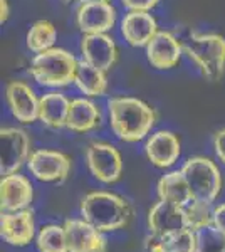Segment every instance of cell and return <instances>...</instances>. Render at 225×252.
Returning a JSON list of instances; mask_svg holds the SVG:
<instances>
[{
  "label": "cell",
  "mask_w": 225,
  "mask_h": 252,
  "mask_svg": "<svg viewBox=\"0 0 225 252\" xmlns=\"http://www.w3.org/2000/svg\"><path fill=\"white\" fill-rule=\"evenodd\" d=\"M157 32V19L150 12L129 10L121 20V35L131 47H146Z\"/></svg>",
  "instance_id": "cell-17"
},
{
  "label": "cell",
  "mask_w": 225,
  "mask_h": 252,
  "mask_svg": "<svg viewBox=\"0 0 225 252\" xmlns=\"http://www.w3.org/2000/svg\"><path fill=\"white\" fill-rule=\"evenodd\" d=\"M69 252H106V239L84 219H69L64 223Z\"/></svg>",
  "instance_id": "cell-11"
},
{
  "label": "cell",
  "mask_w": 225,
  "mask_h": 252,
  "mask_svg": "<svg viewBox=\"0 0 225 252\" xmlns=\"http://www.w3.org/2000/svg\"><path fill=\"white\" fill-rule=\"evenodd\" d=\"M157 189L160 200L170 202V204H175L178 207H187L193 200V193H192L188 180L182 170L163 175L160 178Z\"/></svg>",
  "instance_id": "cell-20"
},
{
  "label": "cell",
  "mask_w": 225,
  "mask_h": 252,
  "mask_svg": "<svg viewBox=\"0 0 225 252\" xmlns=\"http://www.w3.org/2000/svg\"><path fill=\"white\" fill-rule=\"evenodd\" d=\"M0 143H2V155H0V173H2V177L17 173L31 157L29 135L20 128L7 126V128L0 129Z\"/></svg>",
  "instance_id": "cell-7"
},
{
  "label": "cell",
  "mask_w": 225,
  "mask_h": 252,
  "mask_svg": "<svg viewBox=\"0 0 225 252\" xmlns=\"http://www.w3.org/2000/svg\"><path fill=\"white\" fill-rule=\"evenodd\" d=\"M63 2H67L69 3V2H72V0H63Z\"/></svg>",
  "instance_id": "cell-33"
},
{
  "label": "cell",
  "mask_w": 225,
  "mask_h": 252,
  "mask_svg": "<svg viewBox=\"0 0 225 252\" xmlns=\"http://www.w3.org/2000/svg\"><path fill=\"white\" fill-rule=\"evenodd\" d=\"M183 210H185L187 227L195 230V232L214 223V207H212V204L193 198L187 207H183Z\"/></svg>",
  "instance_id": "cell-25"
},
{
  "label": "cell",
  "mask_w": 225,
  "mask_h": 252,
  "mask_svg": "<svg viewBox=\"0 0 225 252\" xmlns=\"http://www.w3.org/2000/svg\"><path fill=\"white\" fill-rule=\"evenodd\" d=\"M5 99L12 116L24 125H31L39 120L40 97L34 89L22 81H10L5 86Z\"/></svg>",
  "instance_id": "cell-10"
},
{
  "label": "cell",
  "mask_w": 225,
  "mask_h": 252,
  "mask_svg": "<svg viewBox=\"0 0 225 252\" xmlns=\"http://www.w3.org/2000/svg\"><path fill=\"white\" fill-rule=\"evenodd\" d=\"M101 125V111L88 97H76L71 101L66 128L77 133L93 131Z\"/></svg>",
  "instance_id": "cell-19"
},
{
  "label": "cell",
  "mask_w": 225,
  "mask_h": 252,
  "mask_svg": "<svg viewBox=\"0 0 225 252\" xmlns=\"http://www.w3.org/2000/svg\"><path fill=\"white\" fill-rule=\"evenodd\" d=\"M81 54L86 63L108 72L118 59V47L108 34H84Z\"/></svg>",
  "instance_id": "cell-14"
},
{
  "label": "cell",
  "mask_w": 225,
  "mask_h": 252,
  "mask_svg": "<svg viewBox=\"0 0 225 252\" xmlns=\"http://www.w3.org/2000/svg\"><path fill=\"white\" fill-rule=\"evenodd\" d=\"M27 47L32 52L39 54V52L49 51L54 47L57 40V29L54 24L49 20H37L31 26L27 32Z\"/></svg>",
  "instance_id": "cell-23"
},
{
  "label": "cell",
  "mask_w": 225,
  "mask_h": 252,
  "mask_svg": "<svg viewBox=\"0 0 225 252\" xmlns=\"http://www.w3.org/2000/svg\"><path fill=\"white\" fill-rule=\"evenodd\" d=\"M74 84L83 94L89 96V97L103 96V94H106V91H108L106 72L91 66V64L86 63L84 59L77 61Z\"/></svg>",
  "instance_id": "cell-22"
},
{
  "label": "cell",
  "mask_w": 225,
  "mask_h": 252,
  "mask_svg": "<svg viewBox=\"0 0 225 252\" xmlns=\"http://www.w3.org/2000/svg\"><path fill=\"white\" fill-rule=\"evenodd\" d=\"M165 252H195L197 251V232L192 229L177 230L173 234H168L161 237Z\"/></svg>",
  "instance_id": "cell-26"
},
{
  "label": "cell",
  "mask_w": 225,
  "mask_h": 252,
  "mask_svg": "<svg viewBox=\"0 0 225 252\" xmlns=\"http://www.w3.org/2000/svg\"><path fill=\"white\" fill-rule=\"evenodd\" d=\"M195 252H225V234L217 229L214 223L197 230Z\"/></svg>",
  "instance_id": "cell-27"
},
{
  "label": "cell",
  "mask_w": 225,
  "mask_h": 252,
  "mask_svg": "<svg viewBox=\"0 0 225 252\" xmlns=\"http://www.w3.org/2000/svg\"><path fill=\"white\" fill-rule=\"evenodd\" d=\"M77 69V59L66 49L52 47L49 51L39 52L31 61L29 74L40 86L64 88L74 83Z\"/></svg>",
  "instance_id": "cell-3"
},
{
  "label": "cell",
  "mask_w": 225,
  "mask_h": 252,
  "mask_svg": "<svg viewBox=\"0 0 225 252\" xmlns=\"http://www.w3.org/2000/svg\"><path fill=\"white\" fill-rule=\"evenodd\" d=\"M187 227L185 210L170 202L160 200L148 212V229L157 237H165Z\"/></svg>",
  "instance_id": "cell-16"
},
{
  "label": "cell",
  "mask_w": 225,
  "mask_h": 252,
  "mask_svg": "<svg viewBox=\"0 0 225 252\" xmlns=\"http://www.w3.org/2000/svg\"><path fill=\"white\" fill-rule=\"evenodd\" d=\"M214 225L225 234V204L214 207Z\"/></svg>",
  "instance_id": "cell-30"
},
{
  "label": "cell",
  "mask_w": 225,
  "mask_h": 252,
  "mask_svg": "<svg viewBox=\"0 0 225 252\" xmlns=\"http://www.w3.org/2000/svg\"><path fill=\"white\" fill-rule=\"evenodd\" d=\"M109 126L113 133L126 143H136L146 138L157 123L153 108L131 96H116L108 101Z\"/></svg>",
  "instance_id": "cell-1"
},
{
  "label": "cell",
  "mask_w": 225,
  "mask_h": 252,
  "mask_svg": "<svg viewBox=\"0 0 225 252\" xmlns=\"http://www.w3.org/2000/svg\"><path fill=\"white\" fill-rule=\"evenodd\" d=\"M69 108H71V101H69L63 93L51 91L40 97L39 120L42 121L47 128H52V129L64 128L67 123Z\"/></svg>",
  "instance_id": "cell-21"
},
{
  "label": "cell",
  "mask_w": 225,
  "mask_h": 252,
  "mask_svg": "<svg viewBox=\"0 0 225 252\" xmlns=\"http://www.w3.org/2000/svg\"><path fill=\"white\" fill-rule=\"evenodd\" d=\"M121 3L128 10L138 12H150L160 3V0H121Z\"/></svg>",
  "instance_id": "cell-28"
},
{
  "label": "cell",
  "mask_w": 225,
  "mask_h": 252,
  "mask_svg": "<svg viewBox=\"0 0 225 252\" xmlns=\"http://www.w3.org/2000/svg\"><path fill=\"white\" fill-rule=\"evenodd\" d=\"M84 2H99V0H79V3H84ZM103 2H109V0H103Z\"/></svg>",
  "instance_id": "cell-32"
},
{
  "label": "cell",
  "mask_w": 225,
  "mask_h": 252,
  "mask_svg": "<svg viewBox=\"0 0 225 252\" xmlns=\"http://www.w3.org/2000/svg\"><path fill=\"white\" fill-rule=\"evenodd\" d=\"M34 198L31 180L26 175L10 173L2 177L0 182V207L2 212H19L26 210Z\"/></svg>",
  "instance_id": "cell-12"
},
{
  "label": "cell",
  "mask_w": 225,
  "mask_h": 252,
  "mask_svg": "<svg viewBox=\"0 0 225 252\" xmlns=\"http://www.w3.org/2000/svg\"><path fill=\"white\" fill-rule=\"evenodd\" d=\"M39 252H69L67 247V237L64 225L57 223H49L42 227L35 239Z\"/></svg>",
  "instance_id": "cell-24"
},
{
  "label": "cell",
  "mask_w": 225,
  "mask_h": 252,
  "mask_svg": "<svg viewBox=\"0 0 225 252\" xmlns=\"http://www.w3.org/2000/svg\"><path fill=\"white\" fill-rule=\"evenodd\" d=\"M180 152H182V145H180L178 136L171 131H165V129L153 133L145 145L146 157L158 168H168L177 163Z\"/></svg>",
  "instance_id": "cell-18"
},
{
  "label": "cell",
  "mask_w": 225,
  "mask_h": 252,
  "mask_svg": "<svg viewBox=\"0 0 225 252\" xmlns=\"http://www.w3.org/2000/svg\"><path fill=\"white\" fill-rule=\"evenodd\" d=\"M183 51L193 61L203 76L210 81H219L225 72V37L220 34H198L193 32Z\"/></svg>",
  "instance_id": "cell-4"
},
{
  "label": "cell",
  "mask_w": 225,
  "mask_h": 252,
  "mask_svg": "<svg viewBox=\"0 0 225 252\" xmlns=\"http://www.w3.org/2000/svg\"><path fill=\"white\" fill-rule=\"evenodd\" d=\"M26 165L40 182H64L71 172V158L57 150H35Z\"/></svg>",
  "instance_id": "cell-8"
},
{
  "label": "cell",
  "mask_w": 225,
  "mask_h": 252,
  "mask_svg": "<svg viewBox=\"0 0 225 252\" xmlns=\"http://www.w3.org/2000/svg\"><path fill=\"white\" fill-rule=\"evenodd\" d=\"M192 189L195 200L214 204L222 190V175L210 158L193 157L188 158L182 168Z\"/></svg>",
  "instance_id": "cell-5"
},
{
  "label": "cell",
  "mask_w": 225,
  "mask_h": 252,
  "mask_svg": "<svg viewBox=\"0 0 225 252\" xmlns=\"http://www.w3.org/2000/svg\"><path fill=\"white\" fill-rule=\"evenodd\" d=\"M86 161L91 175L101 184H114L121 178L123 160L113 145L94 141L86 148Z\"/></svg>",
  "instance_id": "cell-6"
},
{
  "label": "cell",
  "mask_w": 225,
  "mask_h": 252,
  "mask_svg": "<svg viewBox=\"0 0 225 252\" xmlns=\"http://www.w3.org/2000/svg\"><path fill=\"white\" fill-rule=\"evenodd\" d=\"M9 14H10V9H9V0H0V22H7L9 19Z\"/></svg>",
  "instance_id": "cell-31"
},
{
  "label": "cell",
  "mask_w": 225,
  "mask_h": 252,
  "mask_svg": "<svg viewBox=\"0 0 225 252\" xmlns=\"http://www.w3.org/2000/svg\"><path fill=\"white\" fill-rule=\"evenodd\" d=\"M214 148H215V155L220 161L225 165V128L215 133L214 136Z\"/></svg>",
  "instance_id": "cell-29"
},
{
  "label": "cell",
  "mask_w": 225,
  "mask_h": 252,
  "mask_svg": "<svg viewBox=\"0 0 225 252\" xmlns=\"http://www.w3.org/2000/svg\"><path fill=\"white\" fill-rule=\"evenodd\" d=\"M76 24L83 34H106L116 24V9L103 0L79 3Z\"/></svg>",
  "instance_id": "cell-9"
},
{
  "label": "cell",
  "mask_w": 225,
  "mask_h": 252,
  "mask_svg": "<svg viewBox=\"0 0 225 252\" xmlns=\"http://www.w3.org/2000/svg\"><path fill=\"white\" fill-rule=\"evenodd\" d=\"M0 235L10 246L24 247L35 237L34 214L29 209L19 212H2L0 215Z\"/></svg>",
  "instance_id": "cell-13"
},
{
  "label": "cell",
  "mask_w": 225,
  "mask_h": 252,
  "mask_svg": "<svg viewBox=\"0 0 225 252\" xmlns=\"http://www.w3.org/2000/svg\"><path fill=\"white\" fill-rule=\"evenodd\" d=\"M183 46L168 31H158L146 46V58L155 69L165 71L175 67L182 58Z\"/></svg>",
  "instance_id": "cell-15"
},
{
  "label": "cell",
  "mask_w": 225,
  "mask_h": 252,
  "mask_svg": "<svg viewBox=\"0 0 225 252\" xmlns=\"http://www.w3.org/2000/svg\"><path fill=\"white\" fill-rule=\"evenodd\" d=\"M81 215L101 232H111L129 222L131 207L116 193L91 192L81 200Z\"/></svg>",
  "instance_id": "cell-2"
}]
</instances>
